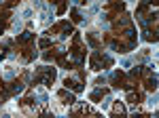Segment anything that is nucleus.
I'll use <instances>...</instances> for the list:
<instances>
[{"mask_svg": "<svg viewBox=\"0 0 159 118\" xmlns=\"http://www.w3.org/2000/svg\"><path fill=\"white\" fill-rule=\"evenodd\" d=\"M144 40H157V36H155V32H144Z\"/></svg>", "mask_w": 159, "mask_h": 118, "instance_id": "nucleus-15", "label": "nucleus"}, {"mask_svg": "<svg viewBox=\"0 0 159 118\" xmlns=\"http://www.w3.org/2000/svg\"><path fill=\"white\" fill-rule=\"evenodd\" d=\"M21 17H23V19H30V17H32V8H23Z\"/></svg>", "mask_w": 159, "mask_h": 118, "instance_id": "nucleus-19", "label": "nucleus"}, {"mask_svg": "<svg viewBox=\"0 0 159 118\" xmlns=\"http://www.w3.org/2000/svg\"><path fill=\"white\" fill-rule=\"evenodd\" d=\"M64 84H66V89H72V91H74V93H81V91H83V84H81L79 80L66 78V80H64Z\"/></svg>", "mask_w": 159, "mask_h": 118, "instance_id": "nucleus-2", "label": "nucleus"}, {"mask_svg": "<svg viewBox=\"0 0 159 118\" xmlns=\"http://www.w3.org/2000/svg\"><path fill=\"white\" fill-rule=\"evenodd\" d=\"M89 66H91V70H96V72L104 70V57H102V53H93L91 59H89Z\"/></svg>", "mask_w": 159, "mask_h": 118, "instance_id": "nucleus-1", "label": "nucleus"}, {"mask_svg": "<svg viewBox=\"0 0 159 118\" xmlns=\"http://www.w3.org/2000/svg\"><path fill=\"white\" fill-rule=\"evenodd\" d=\"M13 30H15V32H21V21H19V19L13 23Z\"/></svg>", "mask_w": 159, "mask_h": 118, "instance_id": "nucleus-20", "label": "nucleus"}, {"mask_svg": "<svg viewBox=\"0 0 159 118\" xmlns=\"http://www.w3.org/2000/svg\"><path fill=\"white\" fill-rule=\"evenodd\" d=\"M144 86H146V91H157V74H155V72H153V76H151V78L146 80V84H144Z\"/></svg>", "mask_w": 159, "mask_h": 118, "instance_id": "nucleus-6", "label": "nucleus"}, {"mask_svg": "<svg viewBox=\"0 0 159 118\" xmlns=\"http://www.w3.org/2000/svg\"><path fill=\"white\" fill-rule=\"evenodd\" d=\"M110 101H113L110 97H104V101H100V103H102V110H108V106H110Z\"/></svg>", "mask_w": 159, "mask_h": 118, "instance_id": "nucleus-16", "label": "nucleus"}, {"mask_svg": "<svg viewBox=\"0 0 159 118\" xmlns=\"http://www.w3.org/2000/svg\"><path fill=\"white\" fill-rule=\"evenodd\" d=\"M72 21H74V23H79V21H85V17L81 15L77 8H72Z\"/></svg>", "mask_w": 159, "mask_h": 118, "instance_id": "nucleus-12", "label": "nucleus"}, {"mask_svg": "<svg viewBox=\"0 0 159 118\" xmlns=\"http://www.w3.org/2000/svg\"><path fill=\"white\" fill-rule=\"evenodd\" d=\"M98 11H100V2H96V4H93V6L87 11V13H89V15H93V13H98Z\"/></svg>", "mask_w": 159, "mask_h": 118, "instance_id": "nucleus-18", "label": "nucleus"}, {"mask_svg": "<svg viewBox=\"0 0 159 118\" xmlns=\"http://www.w3.org/2000/svg\"><path fill=\"white\" fill-rule=\"evenodd\" d=\"M55 30H62V34H60V38H62V40H64V38H68V36H70V34L74 32V30H72V25H68V23H64V25H57Z\"/></svg>", "mask_w": 159, "mask_h": 118, "instance_id": "nucleus-3", "label": "nucleus"}, {"mask_svg": "<svg viewBox=\"0 0 159 118\" xmlns=\"http://www.w3.org/2000/svg\"><path fill=\"white\" fill-rule=\"evenodd\" d=\"M104 82H106V76H98V78H96V82H93V84H96V86H102Z\"/></svg>", "mask_w": 159, "mask_h": 118, "instance_id": "nucleus-17", "label": "nucleus"}, {"mask_svg": "<svg viewBox=\"0 0 159 118\" xmlns=\"http://www.w3.org/2000/svg\"><path fill=\"white\" fill-rule=\"evenodd\" d=\"M119 66H121V68H125V70H127V68L132 66V59H127V57H125V59H121V61H119Z\"/></svg>", "mask_w": 159, "mask_h": 118, "instance_id": "nucleus-14", "label": "nucleus"}, {"mask_svg": "<svg viewBox=\"0 0 159 118\" xmlns=\"http://www.w3.org/2000/svg\"><path fill=\"white\" fill-rule=\"evenodd\" d=\"M60 97H62V101L64 103H68V106H72L77 99H74V95L72 93H68V91H60Z\"/></svg>", "mask_w": 159, "mask_h": 118, "instance_id": "nucleus-4", "label": "nucleus"}, {"mask_svg": "<svg viewBox=\"0 0 159 118\" xmlns=\"http://www.w3.org/2000/svg\"><path fill=\"white\" fill-rule=\"evenodd\" d=\"M13 76H15V72H13V70H9V72L4 74V78H6V80H13Z\"/></svg>", "mask_w": 159, "mask_h": 118, "instance_id": "nucleus-21", "label": "nucleus"}, {"mask_svg": "<svg viewBox=\"0 0 159 118\" xmlns=\"http://www.w3.org/2000/svg\"><path fill=\"white\" fill-rule=\"evenodd\" d=\"M11 91H13L15 95H19V93L23 91V82H21V80H13V82H11Z\"/></svg>", "mask_w": 159, "mask_h": 118, "instance_id": "nucleus-8", "label": "nucleus"}, {"mask_svg": "<svg viewBox=\"0 0 159 118\" xmlns=\"http://www.w3.org/2000/svg\"><path fill=\"white\" fill-rule=\"evenodd\" d=\"M49 44H51V40H47V38L40 40V46H42V49H45V46H49Z\"/></svg>", "mask_w": 159, "mask_h": 118, "instance_id": "nucleus-22", "label": "nucleus"}, {"mask_svg": "<svg viewBox=\"0 0 159 118\" xmlns=\"http://www.w3.org/2000/svg\"><path fill=\"white\" fill-rule=\"evenodd\" d=\"M146 103H149V108H157V95H155V91H153V95L149 97Z\"/></svg>", "mask_w": 159, "mask_h": 118, "instance_id": "nucleus-13", "label": "nucleus"}, {"mask_svg": "<svg viewBox=\"0 0 159 118\" xmlns=\"http://www.w3.org/2000/svg\"><path fill=\"white\" fill-rule=\"evenodd\" d=\"M127 101H129V103H140V95L134 93V91H129V93H127Z\"/></svg>", "mask_w": 159, "mask_h": 118, "instance_id": "nucleus-11", "label": "nucleus"}, {"mask_svg": "<svg viewBox=\"0 0 159 118\" xmlns=\"http://www.w3.org/2000/svg\"><path fill=\"white\" fill-rule=\"evenodd\" d=\"M30 40H32V34H30V32H21V34L17 36V42H19V44H26V42H30Z\"/></svg>", "mask_w": 159, "mask_h": 118, "instance_id": "nucleus-9", "label": "nucleus"}, {"mask_svg": "<svg viewBox=\"0 0 159 118\" xmlns=\"http://www.w3.org/2000/svg\"><path fill=\"white\" fill-rule=\"evenodd\" d=\"M119 114H121V116L125 114V106L117 101V103H115V108H113V116H119Z\"/></svg>", "mask_w": 159, "mask_h": 118, "instance_id": "nucleus-10", "label": "nucleus"}, {"mask_svg": "<svg viewBox=\"0 0 159 118\" xmlns=\"http://www.w3.org/2000/svg\"><path fill=\"white\" fill-rule=\"evenodd\" d=\"M2 32H4V25H0V34H2Z\"/></svg>", "mask_w": 159, "mask_h": 118, "instance_id": "nucleus-23", "label": "nucleus"}, {"mask_svg": "<svg viewBox=\"0 0 159 118\" xmlns=\"http://www.w3.org/2000/svg\"><path fill=\"white\" fill-rule=\"evenodd\" d=\"M102 97H104V91H102V89H93V91H91V95H89V99H91L93 103H100V99H102Z\"/></svg>", "mask_w": 159, "mask_h": 118, "instance_id": "nucleus-5", "label": "nucleus"}, {"mask_svg": "<svg viewBox=\"0 0 159 118\" xmlns=\"http://www.w3.org/2000/svg\"><path fill=\"white\" fill-rule=\"evenodd\" d=\"M113 86L115 89H121L123 86V74L121 72H113Z\"/></svg>", "mask_w": 159, "mask_h": 118, "instance_id": "nucleus-7", "label": "nucleus"}]
</instances>
